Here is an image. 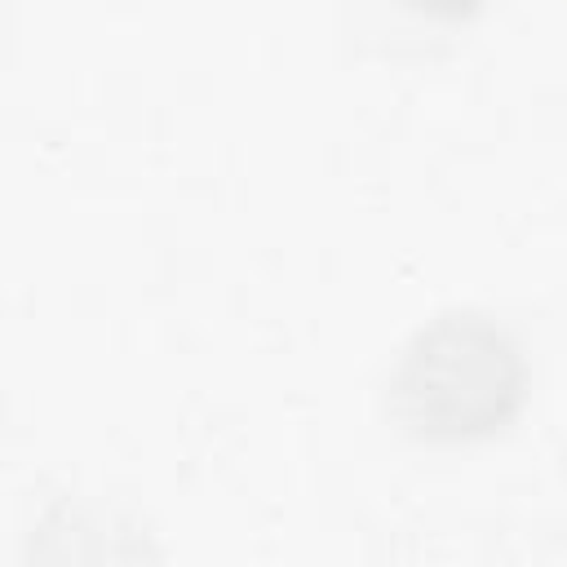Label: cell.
Wrapping results in <instances>:
<instances>
[{
  "instance_id": "cell-1",
  "label": "cell",
  "mask_w": 567,
  "mask_h": 567,
  "mask_svg": "<svg viewBox=\"0 0 567 567\" xmlns=\"http://www.w3.org/2000/svg\"><path fill=\"white\" fill-rule=\"evenodd\" d=\"M514 372L518 359L492 323L452 315L416 332L399 359L394 394L421 439H465L501 421L505 399L518 390Z\"/></svg>"
},
{
  "instance_id": "cell-2",
  "label": "cell",
  "mask_w": 567,
  "mask_h": 567,
  "mask_svg": "<svg viewBox=\"0 0 567 567\" xmlns=\"http://www.w3.org/2000/svg\"><path fill=\"white\" fill-rule=\"evenodd\" d=\"M412 4H421V9H430V13H461V9H470L474 0H412Z\"/></svg>"
}]
</instances>
